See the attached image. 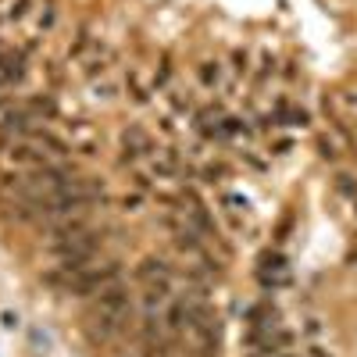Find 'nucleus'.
Listing matches in <instances>:
<instances>
[{
	"mask_svg": "<svg viewBox=\"0 0 357 357\" xmlns=\"http://www.w3.org/2000/svg\"><path fill=\"white\" fill-rule=\"evenodd\" d=\"M318 151H321L325 161H336V158H340V143H336L333 136H321V139H318Z\"/></svg>",
	"mask_w": 357,
	"mask_h": 357,
	"instance_id": "8",
	"label": "nucleus"
},
{
	"mask_svg": "<svg viewBox=\"0 0 357 357\" xmlns=\"http://www.w3.org/2000/svg\"><path fill=\"white\" fill-rule=\"evenodd\" d=\"M354 139H357V122H354Z\"/></svg>",
	"mask_w": 357,
	"mask_h": 357,
	"instance_id": "10",
	"label": "nucleus"
},
{
	"mask_svg": "<svg viewBox=\"0 0 357 357\" xmlns=\"http://www.w3.org/2000/svg\"><path fill=\"white\" fill-rule=\"evenodd\" d=\"M129 311H132V301H129V289H126L122 279H114L111 286L93 293V307H89V321H86L89 340H93V343H107L126 325Z\"/></svg>",
	"mask_w": 357,
	"mask_h": 357,
	"instance_id": "1",
	"label": "nucleus"
},
{
	"mask_svg": "<svg viewBox=\"0 0 357 357\" xmlns=\"http://www.w3.org/2000/svg\"><path fill=\"white\" fill-rule=\"evenodd\" d=\"M139 204H143V190L132 193V197H126V211H139Z\"/></svg>",
	"mask_w": 357,
	"mask_h": 357,
	"instance_id": "9",
	"label": "nucleus"
},
{
	"mask_svg": "<svg viewBox=\"0 0 357 357\" xmlns=\"http://www.w3.org/2000/svg\"><path fill=\"white\" fill-rule=\"evenodd\" d=\"M139 286H175V268L161 257H143L136 268Z\"/></svg>",
	"mask_w": 357,
	"mask_h": 357,
	"instance_id": "3",
	"label": "nucleus"
},
{
	"mask_svg": "<svg viewBox=\"0 0 357 357\" xmlns=\"http://www.w3.org/2000/svg\"><path fill=\"white\" fill-rule=\"evenodd\" d=\"M197 75H200V86H207V89L222 86V65H218V61H204V65L197 68Z\"/></svg>",
	"mask_w": 357,
	"mask_h": 357,
	"instance_id": "6",
	"label": "nucleus"
},
{
	"mask_svg": "<svg viewBox=\"0 0 357 357\" xmlns=\"http://www.w3.org/2000/svg\"><path fill=\"white\" fill-rule=\"evenodd\" d=\"M114 279H122V264L118 261H86V264H75V268H57V272L47 275L50 286H57L61 293H72V296H93L100 293L104 286H111Z\"/></svg>",
	"mask_w": 357,
	"mask_h": 357,
	"instance_id": "2",
	"label": "nucleus"
},
{
	"mask_svg": "<svg viewBox=\"0 0 357 357\" xmlns=\"http://www.w3.org/2000/svg\"><path fill=\"white\" fill-rule=\"evenodd\" d=\"M257 275H261V282H264V286H272V289H275V286H282V282H286V261H282L279 254H264V257H261V272H257Z\"/></svg>",
	"mask_w": 357,
	"mask_h": 357,
	"instance_id": "5",
	"label": "nucleus"
},
{
	"mask_svg": "<svg viewBox=\"0 0 357 357\" xmlns=\"http://www.w3.org/2000/svg\"><path fill=\"white\" fill-rule=\"evenodd\" d=\"M336 190H340L347 200H354V204H357V178H354V175L340 172V175H336Z\"/></svg>",
	"mask_w": 357,
	"mask_h": 357,
	"instance_id": "7",
	"label": "nucleus"
},
{
	"mask_svg": "<svg viewBox=\"0 0 357 357\" xmlns=\"http://www.w3.org/2000/svg\"><path fill=\"white\" fill-rule=\"evenodd\" d=\"M122 158H126V161L154 158V136L146 132V129H139V126L126 129V132H122Z\"/></svg>",
	"mask_w": 357,
	"mask_h": 357,
	"instance_id": "4",
	"label": "nucleus"
}]
</instances>
